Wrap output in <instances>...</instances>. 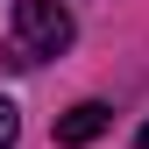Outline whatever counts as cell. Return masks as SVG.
<instances>
[{
    "instance_id": "obj_1",
    "label": "cell",
    "mask_w": 149,
    "mask_h": 149,
    "mask_svg": "<svg viewBox=\"0 0 149 149\" xmlns=\"http://www.w3.org/2000/svg\"><path fill=\"white\" fill-rule=\"evenodd\" d=\"M71 14L57 0H14V64H43V57H64L71 50Z\"/></svg>"
},
{
    "instance_id": "obj_2",
    "label": "cell",
    "mask_w": 149,
    "mask_h": 149,
    "mask_svg": "<svg viewBox=\"0 0 149 149\" xmlns=\"http://www.w3.org/2000/svg\"><path fill=\"white\" fill-rule=\"evenodd\" d=\"M107 121H114V107H100V100H78V107L57 121V142H64V149H85V142H100V135H107Z\"/></svg>"
},
{
    "instance_id": "obj_4",
    "label": "cell",
    "mask_w": 149,
    "mask_h": 149,
    "mask_svg": "<svg viewBox=\"0 0 149 149\" xmlns=\"http://www.w3.org/2000/svg\"><path fill=\"white\" fill-rule=\"evenodd\" d=\"M142 149H149V128H142Z\"/></svg>"
},
{
    "instance_id": "obj_3",
    "label": "cell",
    "mask_w": 149,
    "mask_h": 149,
    "mask_svg": "<svg viewBox=\"0 0 149 149\" xmlns=\"http://www.w3.org/2000/svg\"><path fill=\"white\" fill-rule=\"evenodd\" d=\"M14 135H22V114H14V100L0 92V149H14Z\"/></svg>"
}]
</instances>
